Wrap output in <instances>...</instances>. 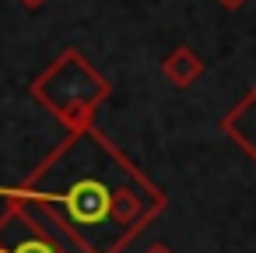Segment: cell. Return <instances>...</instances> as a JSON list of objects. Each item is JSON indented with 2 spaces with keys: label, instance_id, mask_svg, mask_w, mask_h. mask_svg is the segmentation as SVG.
<instances>
[{
  "label": "cell",
  "instance_id": "cell-1",
  "mask_svg": "<svg viewBox=\"0 0 256 253\" xmlns=\"http://www.w3.org/2000/svg\"><path fill=\"white\" fill-rule=\"evenodd\" d=\"M0 193L64 253H120L165 211V193L95 127L70 130L25 183Z\"/></svg>",
  "mask_w": 256,
  "mask_h": 253
},
{
  "label": "cell",
  "instance_id": "cell-2",
  "mask_svg": "<svg viewBox=\"0 0 256 253\" xmlns=\"http://www.w3.org/2000/svg\"><path fill=\"white\" fill-rule=\"evenodd\" d=\"M109 81L84 60L81 50H64L36 81H32V99L50 109L67 130L92 127L98 106L109 99Z\"/></svg>",
  "mask_w": 256,
  "mask_h": 253
},
{
  "label": "cell",
  "instance_id": "cell-3",
  "mask_svg": "<svg viewBox=\"0 0 256 253\" xmlns=\"http://www.w3.org/2000/svg\"><path fill=\"white\" fill-rule=\"evenodd\" d=\"M0 253H64V249L42 225H36L18 204L8 200V214L0 218Z\"/></svg>",
  "mask_w": 256,
  "mask_h": 253
},
{
  "label": "cell",
  "instance_id": "cell-4",
  "mask_svg": "<svg viewBox=\"0 0 256 253\" xmlns=\"http://www.w3.org/2000/svg\"><path fill=\"white\" fill-rule=\"evenodd\" d=\"M221 134L232 137L252 162H256V85L238 99V106H232L221 116Z\"/></svg>",
  "mask_w": 256,
  "mask_h": 253
},
{
  "label": "cell",
  "instance_id": "cell-5",
  "mask_svg": "<svg viewBox=\"0 0 256 253\" xmlns=\"http://www.w3.org/2000/svg\"><path fill=\"white\" fill-rule=\"evenodd\" d=\"M162 74H165L168 85H176V88H190V85L204 74V60L196 57V50H190V46H176V50L162 60Z\"/></svg>",
  "mask_w": 256,
  "mask_h": 253
},
{
  "label": "cell",
  "instance_id": "cell-6",
  "mask_svg": "<svg viewBox=\"0 0 256 253\" xmlns=\"http://www.w3.org/2000/svg\"><path fill=\"white\" fill-rule=\"evenodd\" d=\"M18 4L25 8V11H39V8H46L50 0H18Z\"/></svg>",
  "mask_w": 256,
  "mask_h": 253
},
{
  "label": "cell",
  "instance_id": "cell-7",
  "mask_svg": "<svg viewBox=\"0 0 256 253\" xmlns=\"http://www.w3.org/2000/svg\"><path fill=\"white\" fill-rule=\"evenodd\" d=\"M218 4H221L224 11H238V8H246V0H218Z\"/></svg>",
  "mask_w": 256,
  "mask_h": 253
},
{
  "label": "cell",
  "instance_id": "cell-8",
  "mask_svg": "<svg viewBox=\"0 0 256 253\" xmlns=\"http://www.w3.org/2000/svg\"><path fill=\"white\" fill-rule=\"evenodd\" d=\"M144 253H172V249H168V246H165V242H154V246H148V249H144Z\"/></svg>",
  "mask_w": 256,
  "mask_h": 253
}]
</instances>
